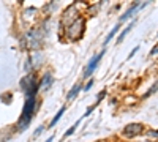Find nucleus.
Returning <instances> with one entry per match:
<instances>
[{
    "label": "nucleus",
    "mask_w": 158,
    "mask_h": 142,
    "mask_svg": "<svg viewBox=\"0 0 158 142\" xmlns=\"http://www.w3.org/2000/svg\"><path fill=\"white\" fill-rule=\"evenodd\" d=\"M52 139H54V136H51V137H49V139H48L46 142H52Z\"/></svg>",
    "instance_id": "obj_18"
},
{
    "label": "nucleus",
    "mask_w": 158,
    "mask_h": 142,
    "mask_svg": "<svg viewBox=\"0 0 158 142\" xmlns=\"http://www.w3.org/2000/svg\"><path fill=\"white\" fill-rule=\"evenodd\" d=\"M156 52H158V44H156V46H155V47L152 49V52H150V55H155Z\"/></svg>",
    "instance_id": "obj_16"
},
{
    "label": "nucleus",
    "mask_w": 158,
    "mask_h": 142,
    "mask_svg": "<svg viewBox=\"0 0 158 142\" xmlns=\"http://www.w3.org/2000/svg\"><path fill=\"white\" fill-rule=\"evenodd\" d=\"M92 85H94V81H89V84L85 85V90H89V88H90Z\"/></svg>",
    "instance_id": "obj_17"
},
{
    "label": "nucleus",
    "mask_w": 158,
    "mask_h": 142,
    "mask_svg": "<svg viewBox=\"0 0 158 142\" xmlns=\"http://www.w3.org/2000/svg\"><path fill=\"white\" fill-rule=\"evenodd\" d=\"M35 109H36V98L35 96H27L25 104H24V109H22V114H21V119L18 122V128H19V130H24V128L30 123Z\"/></svg>",
    "instance_id": "obj_1"
},
{
    "label": "nucleus",
    "mask_w": 158,
    "mask_h": 142,
    "mask_svg": "<svg viewBox=\"0 0 158 142\" xmlns=\"http://www.w3.org/2000/svg\"><path fill=\"white\" fill-rule=\"evenodd\" d=\"M79 123H81V120H77V122H76V123H74V125H73V126L70 128V130H68L67 133H65V137H68V136H71V134H73V133L76 131V128L79 126Z\"/></svg>",
    "instance_id": "obj_13"
},
{
    "label": "nucleus",
    "mask_w": 158,
    "mask_h": 142,
    "mask_svg": "<svg viewBox=\"0 0 158 142\" xmlns=\"http://www.w3.org/2000/svg\"><path fill=\"white\" fill-rule=\"evenodd\" d=\"M43 130H44V128H43V126H40L38 130L35 131V136H38V134H41V133H43Z\"/></svg>",
    "instance_id": "obj_15"
},
{
    "label": "nucleus",
    "mask_w": 158,
    "mask_h": 142,
    "mask_svg": "<svg viewBox=\"0 0 158 142\" xmlns=\"http://www.w3.org/2000/svg\"><path fill=\"white\" fill-rule=\"evenodd\" d=\"M133 25H135V22H131V24H128L127 25V29H123V32L120 33V36H118V40H117V43H122L123 41V38H125V35L131 30V29H133Z\"/></svg>",
    "instance_id": "obj_9"
},
{
    "label": "nucleus",
    "mask_w": 158,
    "mask_h": 142,
    "mask_svg": "<svg viewBox=\"0 0 158 142\" xmlns=\"http://www.w3.org/2000/svg\"><path fill=\"white\" fill-rule=\"evenodd\" d=\"M38 84H40V87H41V88H48V87L52 84V76H51V74H44L43 79L40 81Z\"/></svg>",
    "instance_id": "obj_7"
},
{
    "label": "nucleus",
    "mask_w": 158,
    "mask_h": 142,
    "mask_svg": "<svg viewBox=\"0 0 158 142\" xmlns=\"http://www.w3.org/2000/svg\"><path fill=\"white\" fill-rule=\"evenodd\" d=\"M142 128L144 126L141 123H130V125H127L123 128V136L127 139H133V137H136V136H139L142 133Z\"/></svg>",
    "instance_id": "obj_4"
},
{
    "label": "nucleus",
    "mask_w": 158,
    "mask_h": 142,
    "mask_svg": "<svg viewBox=\"0 0 158 142\" xmlns=\"http://www.w3.org/2000/svg\"><path fill=\"white\" fill-rule=\"evenodd\" d=\"M103 55H104V49L101 51V52H98L97 55L92 57V60L89 62V65H87V68H85V77L92 76V73L95 71V68H97V65H98V62L103 59Z\"/></svg>",
    "instance_id": "obj_5"
},
{
    "label": "nucleus",
    "mask_w": 158,
    "mask_h": 142,
    "mask_svg": "<svg viewBox=\"0 0 158 142\" xmlns=\"http://www.w3.org/2000/svg\"><path fill=\"white\" fill-rule=\"evenodd\" d=\"M158 92V81L149 88V92H146V93H144V98H149L150 95H153V93H156Z\"/></svg>",
    "instance_id": "obj_11"
},
{
    "label": "nucleus",
    "mask_w": 158,
    "mask_h": 142,
    "mask_svg": "<svg viewBox=\"0 0 158 142\" xmlns=\"http://www.w3.org/2000/svg\"><path fill=\"white\" fill-rule=\"evenodd\" d=\"M118 30H120V25H115V27H114V29H112V30H111V32L108 33L106 40H104V44H108V43H109V41L112 40V38H114V35H115V33H117Z\"/></svg>",
    "instance_id": "obj_8"
},
{
    "label": "nucleus",
    "mask_w": 158,
    "mask_h": 142,
    "mask_svg": "<svg viewBox=\"0 0 158 142\" xmlns=\"http://www.w3.org/2000/svg\"><path fill=\"white\" fill-rule=\"evenodd\" d=\"M146 5H147V2H144V3H141V5H139V2L133 3V5H131V6L127 10V13H125V14L120 18V21H122V22H123V21H127L128 18H131V16H133V13H135L136 10H139V8H142V6H146Z\"/></svg>",
    "instance_id": "obj_6"
},
{
    "label": "nucleus",
    "mask_w": 158,
    "mask_h": 142,
    "mask_svg": "<svg viewBox=\"0 0 158 142\" xmlns=\"http://www.w3.org/2000/svg\"><path fill=\"white\" fill-rule=\"evenodd\" d=\"M138 49H139V47H138V46H136V47H135V49H133V51H131V52H130V55H128V59H131V57H133V55H135V54H136V52H138Z\"/></svg>",
    "instance_id": "obj_14"
},
{
    "label": "nucleus",
    "mask_w": 158,
    "mask_h": 142,
    "mask_svg": "<svg viewBox=\"0 0 158 142\" xmlns=\"http://www.w3.org/2000/svg\"><path fill=\"white\" fill-rule=\"evenodd\" d=\"M85 30V21L84 18H76L74 21H71V24L67 25V38L71 41H76L82 36Z\"/></svg>",
    "instance_id": "obj_2"
},
{
    "label": "nucleus",
    "mask_w": 158,
    "mask_h": 142,
    "mask_svg": "<svg viewBox=\"0 0 158 142\" xmlns=\"http://www.w3.org/2000/svg\"><path fill=\"white\" fill-rule=\"evenodd\" d=\"M63 112H65V108H60V111L57 112V115H56V117H54V120L51 122V125H49V126H54V125H56V123H57V122L60 120V117H62V115H63Z\"/></svg>",
    "instance_id": "obj_12"
},
{
    "label": "nucleus",
    "mask_w": 158,
    "mask_h": 142,
    "mask_svg": "<svg viewBox=\"0 0 158 142\" xmlns=\"http://www.w3.org/2000/svg\"><path fill=\"white\" fill-rule=\"evenodd\" d=\"M79 90H81V85H79V84L73 85V88H71V92L68 93V96H67V98H68V99H73V98H74V96H76V95L79 93Z\"/></svg>",
    "instance_id": "obj_10"
},
{
    "label": "nucleus",
    "mask_w": 158,
    "mask_h": 142,
    "mask_svg": "<svg viewBox=\"0 0 158 142\" xmlns=\"http://www.w3.org/2000/svg\"><path fill=\"white\" fill-rule=\"evenodd\" d=\"M24 92H25V96H35L38 93V88H40V84L36 82V77L33 74H29L25 76L22 82H21Z\"/></svg>",
    "instance_id": "obj_3"
},
{
    "label": "nucleus",
    "mask_w": 158,
    "mask_h": 142,
    "mask_svg": "<svg viewBox=\"0 0 158 142\" xmlns=\"http://www.w3.org/2000/svg\"><path fill=\"white\" fill-rule=\"evenodd\" d=\"M144 142H152V140H144Z\"/></svg>",
    "instance_id": "obj_19"
}]
</instances>
